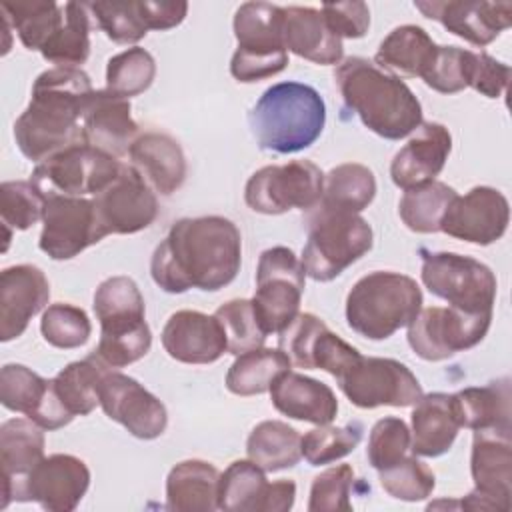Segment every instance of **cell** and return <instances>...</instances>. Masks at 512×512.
I'll return each instance as SVG.
<instances>
[{
	"label": "cell",
	"mask_w": 512,
	"mask_h": 512,
	"mask_svg": "<svg viewBox=\"0 0 512 512\" xmlns=\"http://www.w3.org/2000/svg\"><path fill=\"white\" fill-rule=\"evenodd\" d=\"M64 24L40 50L42 58L56 66L78 68L90 56V8L86 2L64 4Z\"/></svg>",
	"instance_id": "obj_41"
},
{
	"label": "cell",
	"mask_w": 512,
	"mask_h": 512,
	"mask_svg": "<svg viewBox=\"0 0 512 512\" xmlns=\"http://www.w3.org/2000/svg\"><path fill=\"white\" fill-rule=\"evenodd\" d=\"M284 48L314 64H340L342 40L328 28L320 10L310 6H282Z\"/></svg>",
	"instance_id": "obj_28"
},
{
	"label": "cell",
	"mask_w": 512,
	"mask_h": 512,
	"mask_svg": "<svg viewBox=\"0 0 512 512\" xmlns=\"http://www.w3.org/2000/svg\"><path fill=\"white\" fill-rule=\"evenodd\" d=\"M156 76V62L152 54L140 46H132L106 64V90L126 100L150 88Z\"/></svg>",
	"instance_id": "obj_43"
},
{
	"label": "cell",
	"mask_w": 512,
	"mask_h": 512,
	"mask_svg": "<svg viewBox=\"0 0 512 512\" xmlns=\"http://www.w3.org/2000/svg\"><path fill=\"white\" fill-rule=\"evenodd\" d=\"M322 192L324 172L310 160H292L256 170L244 186V200L250 210L276 216L292 208H316Z\"/></svg>",
	"instance_id": "obj_12"
},
{
	"label": "cell",
	"mask_w": 512,
	"mask_h": 512,
	"mask_svg": "<svg viewBox=\"0 0 512 512\" xmlns=\"http://www.w3.org/2000/svg\"><path fill=\"white\" fill-rule=\"evenodd\" d=\"M220 472L206 460H182L166 478V508L174 512L218 510Z\"/></svg>",
	"instance_id": "obj_33"
},
{
	"label": "cell",
	"mask_w": 512,
	"mask_h": 512,
	"mask_svg": "<svg viewBox=\"0 0 512 512\" xmlns=\"http://www.w3.org/2000/svg\"><path fill=\"white\" fill-rule=\"evenodd\" d=\"M470 472L474 490L460 502L464 510H510L512 430H474Z\"/></svg>",
	"instance_id": "obj_16"
},
{
	"label": "cell",
	"mask_w": 512,
	"mask_h": 512,
	"mask_svg": "<svg viewBox=\"0 0 512 512\" xmlns=\"http://www.w3.org/2000/svg\"><path fill=\"white\" fill-rule=\"evenodd\" d=\"M438 44L428 36L422 26L404 24L394 28L378 46L374 64L410 78H424L428 72Z\"/></svg>",
	"instance_id": "obj_35"
},
{
	"label": "cell",
	"mask_w": 512,
	"mask_h": 512,
	"mask_svg": "<svg viewBox=\"0 0 512 512\" xmlns=\"http://www.w3.org/2000/svg\"><path fill=\"white\" fill-rule=\"evenodd\" d=\"M40 332L50 346L60 350H72L88 342L92 334V324L88 314L80 306L56 302L42 312Z\"/></svg>",
	"instance_id": "obj_47"
},
{
	"label": "cell",
	"mask_w": 512,
	"mask_h": 512,
	"mask_svg": "<svg viewBox=\"0 0 512 512\" xmlns=\"http://www.w3.org/2000/svg\"><path fill=\"white\" fill-rule=\"evenodd\" d=\"M334 80L346 108L380 138L400 140L422 124V104L410 86L368 58L342 60Z\"/></svg>",
	"instance_id": "obj_3"
},
{
	"label": "cell",
	"mask_w": 512,
	"mask_h": 512,
	"mask_svg": "<svg viewBox=\"0 0 512 512\" xmlns=\"http://www.w3.org/2000/svg\"><path fill=\"white\" fill-rule=\"evenodd\" d=\"M44 428L30 418H10L0 426L2 464V508L12 502L14 492L30 470L44 458Z\"/></svg>",
	"instance_id": "obj_31"
},
{
	"label": "cell",
	"mask_w": 512,
	"mask_h": 512,
	"mask_svg": "<svg viewBox=\"0 0 512 512\" xmlns=\"http://www.w3.org/2000/svg\"><path fill=\"white\" fill-rule=\"evenodd\" d=\"M272 406L294 420L330 424L338 414V400L332 388L316 378L286 370L270 386Z\"/></svg>",
	"instance_id": "obj_30"
},
{
	"label": "cell",
	"mask_w": 512,
	"mask_h": 512,
	"mask_svg": "<svg viewBox=\"0 0 512 512\" xmlns=\"http://www.w3.org/2000/svg\"><path fill=\"white\" fill-rule=\"evenodd\" d=\"M328 28L342 38H362L370 28V10L364 2H334L320 8Z\"/></svg>",
	"instance_id": "obj_54"
},
{
	"label": "cell",
	"mask_w": 512,
	"mask_h": 512,
	"mask_svg": "<svg viewBox=\"0 0 512 512\" xmlns=\"http://www.w3.org/2000/svg\"><path fill=\"white\" fill-rule=\"evenodd\" d=\"M98 396L104 414L122 424L134 438L154 440L164 434L168 426L166 406L132 376L108 370Z\"/></svg>",
	"instance_id": "obj_19"
},
{
	"label": "cell",
	"mask_w": 512,
	"mask_h": 512,
	"mask_svg": "<svg viewBox=\"0 0 512 512\" xmlns=\"http://www.w3.org/2000/svg\"><path fill=\"white\" fill-rule=\"evenodd\" d=\"M160 340L166 354L184 364H212L228 352L218 318L198 310L174 312L166 320Z\"/></svg>",
	"instance_id": "obj_25"
},
{
	"label": "cell",
	"mask_w": 512,
	"mask_h": 512,
	"mask_svg": "<svg viewBox=\"0 0 512 512\" xmlns=\"http://www.w3.org/2000/svg\"><path fill=\"white\" fill-rule=\"evenodd\" d=\"M336 380L354 406L368 410L378 406H414L424 394L412 370L394 358L360 356Z\"/></svg>",
	"instance_id": "obj_14"
},
{
	"label": "cell",
	"mask_w": 512,
	"mask_h": 512,
	"mask_svg": "<svg viewBox=\"0 0 512 512\" xmlns=\"http://www.w3.org/2000/svg\"><path fill=\"white\" fill-rule=\"evenodd\" d=\"M474 54L476 52L458 46H438L436 56L422 78L424 84L440 94H456L468 88Z\"/></svg>",
	"instance_id": "obj_49"
},
{
	"label": "cell",
	"mask_w": 512,
	"mask_h": 512,
	"mask_svg": "<svg viewBox=\"0 0 512 512\" xmlns=\"http://www.w3.org/2000/svg\"><path fill=\"white\" fill-rule=\"evenodd\" d=\"M260 150L294 154L310 148L326 124V104L316 88L302 82H278L262 92L248 114Z\"/></svg>",
	"instance_id": "obj_4"
},
{
	"label": "cell",
	"mask_w": 512,
	"mask_h": 512,
	"mask_svg": "<svg viewBox=\"0 0 512 512\" xmlns=\"http://www.w3.org/2000/svg\"><path fill=\"white\" fill-rule=\"evenodd\" d=\"M376 196L374 172L358 162L334 166L324 174V192L320 206L360 214Z\"/></svg>",
	"instance_id": "obj_40"
},
{
	"label": "cell",
	"mask_w": 512,
	"mask_h": 512,
	"mask_svg": "<svg viewBox=\"0 0 512 512\" xmlns=\"http://www.w3.org/2000/svg\"><path fill=\"white\" fill-rule=\"evenodd\" d=\"M362 354L334 334L326 324L314 336L308 350V370H324L334 378L342 376Z\"/></svg>",
	"instance_id": "obj_53"
},
{
	"label": "cell",
	"mask_w": 512,
	"mask_h": 512,
	"mask_svg": "<svg viewBox=\"0 0 512 512\" xmlns=\"http://www.w3.org/2000/svg\"><path fill=\"white\" fill-rule=\"evenodd\" d=\"M142 12L148 24V30H170L186 18L188 4L182 0H176V2L142 0Z\"/></svg>",
	"instance_id": "obj_56"
},
{
	"label": "cell",
	"mask_w": 512,
	"mask_h": 512,
	"mask_svg": "<svg viewBox=\"0 0 512 512\" xmlns=\"http://www.w3.org/2000/svg\"><path fill=\"white\" fill-rule=\"evenodd\" d=\"M420 308L422 290L414 278L400 272L374 270L350 288L346 322L368 340H386L408 326Z\"/></svg>",
	"instance_id": "obj_6"
},
{
	"label": "cell",
	"mask_w": 512,
	"mask_h": 512,
	"mask_svg": "<svg viewBox=\"0 0 512 512\" xmlns=\"http://www.w3.org/2000/svg\"><path fill=\"white\" fill-rule=\"evenodd\" d=\"M302 436L282 420H264L256 424L246 440L248 460L264 472L292 468L302 458Z\"/></svg>",
	"instance_id": "obj_36"
},
{
	"label": "cell",
	"mask_w": 512,
	"mask_h": 512,
	"mask_svg": "<svg viewBox=\"0 0 512 512\" xmlns=\"http://www.w3.org/2000/svg\"><path fill=\"white\" fill-rule=\"evenodd\" d=\"M456 190L440 180L404 190L398 202V214L408 230L418 234L440 232V222L448 204L456 198Z\"/></svg>",
	"instance_id": "obj_42"
},
{
	"label": "cell",
	"mask_w": 512,
	"mask_h": 512,
	"mask_svg": "<svg viewBox=\"0 0 512 512\" xmlns=\"http://www.w3.org/2000/svg\"><path fill=\"white\" fill-rule=\"evenodd\" d=\"M2 224L10 230H28L44 212V194L30 180H8L0 186Z\"/></svg>",
	"instance_id": "obj_50"
},
{
	"label": "cell",
	"mask_w": 512,
	"mask_h": 512,
	"mask_svg": "<svg viewBox=\"0 0 512 512\" xmlns=\"http://www.w3.org/2000/svg\"><path fill=\"white\" fill-rule=\"evenodd\" d=\"M94 314L100 322L96 356L110 368H124L144 358L152 346L146 306L138 284L128 276H110L94 292Z\"/></svg>",
	"instance_id": "obj_5"
},
{
	"label": "cell",
	"mask_w": 512,
	"mask_h": 512,
	"mask_svg": "<svg viewBox=\"0 0 512 512\" xmlns=\"http://www.w3.org/2000/svg\"><path fill=\"white\" fill-rule=\"evenodd\" d=\"M138 134L130 114V100L104 90H94L82 116V140L116 158L124 156Z\"/></svg>",
	"instance_id": "obj_27"
},
{
	"label": "cell",
	"mask_w": 512,
	"mask_h": 512,
	"mask_svg": "<svg viewBox=\"0 0 512 512\" xmlns=\"http://www.w3.org/2000/svg\"><path fill=\"white\" fill-rule=\"evenodd\" d=\"M108 370L110 366L96 352H90L86 358L70 362L52 378L60 402L72 416H86L100 406V384Z\"/></svg>",
	"instance_id": "obj_37"
},
{
	"label": "cell",
	"mask_w": 512,
	"mask_h": 512,
	"mask_svg": "<svg viewBox=\"0 0 512 512\" xmlns=\"http://www.w3.org/2000/svg\"><path fill=\"white\" fill-rule=\"evenodd\" d=\"M422 284L436 298L468 314H492L498 282L480 260L456 252L420 250Z\"/></svg>",
	"instance_id": "obj_9"
},
{
	"label": "cell",
	"mask_w": 512,
	"mask_h": 512,
	"mask_svg": "<svg viewBox=\"0 0 512 512\" xmlns=\"http://www.w3.org/2000/svg\"><path fill=\"white\" fill-rule=\"evenodd\" d=\"M106 234L94 200L84 196L44 194L38 246L52 260H72Z\"/></svg>",
	"instance_id": "obj_15"
},
{
	"label": "cell",
	"mask_w": 512,
	"mask_h": 512,
	"mask_svg": "<svg viewBox=\"0 0 512 512\" xmlns=\"http://www.w3.org/2000/svg\"><path fill=\"white\" fill-rule=\"evenodd\" d=\"M354 486V470L340 464L320 472L310 486V512H352L350 492Z\"/></svg>",
	"instance_id": "obj_52"
},
{
	"label": "cell",
	"mask_w": 512,
	"mask_h": 512,
	"mask_svg": "<svg viewBox=\"0 0 512 512\" xmlns=\"http://www.w3.org/2000/svg\"><path fill=\"white\" fill-rule=\"evenodd\" d=\"M88 8L98 28L116 44H136L148 34L142 0L90 2Z\"/></svg>",
	"instance_id": "obj_44"
},
{
	"label": "cell",
	"mask_w": 512,
	"mask_h": 512,
	"mask_svg": "<svg viewBox=\"0 0 512 512\" xmlns=\"http://www.w3.org/2000/svg\"><path fill=\"white\" fill-rule=\"evenodd\" d=\"M510 80V66L492 58L488 52L480 50L474 54V66L470 76V86L486 98H500Z\"/></svg>",
	"instance_id": "obj_55"
},
{
	"label": "cell",
	"mask_w": 512,
	"mask_h": 512,
	"mask_svg": "<svg viewBox=\"0 0 512 512\" xmlns=\"http://www.w3.org/2000/svg\"><path fill=\"white\" fill-rule=\"evenodd\" d=\"M296 500L294 480L268 482L266 472L252 460H234L218 486V510L230 512H288Z\"/></svg>",
	"instance_id": "obj_21"
},
{
	"label": "cell",
	"mask_w": 512,
	"mask_h": 512,
	"mask_svg": "<svg viewBox=\"0 0 512 512\" xmlns=\"http://www.w3.org/2000/svg\"><path fill=\"white\" fill-rule=\"evenodd\" d=\"M94 88L82 68L54 66L32 84V98L14 122V140L20 152L32 160L44 158L82 140V116Z\"/></svg>",
	"instance_id": "obj_2"
},
{
	"label": "cell",
	"mask_w": 512,
	"mask_h": 512,
	"mask_svg": "<svg viewBox=\"0 0 512 512\" xmlns=\"http://www.w3.org/2000/svg\"><path fill=\"white\" fill-rule=\"evenodd\" d=\"M2 20L18 34L28 50H42L64 24V6L56 2H2Z\"/></svg>",
	"instance_id": "obj_39"
},
{
	"label": "cell",
	"mask_w": 512,
	"mask_h": 512,
	"mask_svg": "<svg viewBox=\"0 0 512 512\" xmlns=\"http://www.w3.org/2000/svg\"><path fill=\"white\" fill-rule=\"evenodd\" d=\"M0 402L12 412H22L44 430H58L74 420L60 402L54 382L24 364H4L0 370Z\"/></svg>",
	"instance_id": "obj_23"
},
{
	"label": "cell",
	"mask_w": 512,
	"mask_h": 512,
	"mask_svg": "<svg viewBox=\"0 0 512 512\" xmlns=\"http://www.w3.org/2000/svg\"><path fill=\"white\" fill-rule=\"evenodd\" d=\"M128 158L150 188L162 196L176 192L186 180V156L176 138L164 132H144L134 138Z\"/></svg>",
	"instance_id": "obj_29"
},
{
	"label": "cell",
	"mask_w": 512,
	"mask_h": 512,
	"mask_svg": "<svg viewBox=\"0 0 512 512\" xmlns=\"http://www.w3.org/2000/svg\"><path fill=\"white\" fill-rule=\"evenodd\" d=\"M50 284L34 264H14L0 274V340L24 334L30 320L48 304Z\"/></svg>",
	"instance_id": "obj_24"
},
{
	"label": "cell",
	"mask_w": 512,
	"mask_h": 512,
	"mask_svg": "<svg viewBox=\"0 0 512 512\" xmlns=\"http://www.w3.org/2000/svg\"><path fill=\"white\" fill-rule=\"evenodd\" d=\"M122 162L86 142L72 144L36 164L30 182L42 194L96 196L120 172Z\"/></svg>",
	"instance_id": "obj_11"
},
{
	"label": "cell",
	"mask_w": 512,
	"mask_h": 512,
	"mask_svg": "<svg viewBox=\"0 0 512 512\" xmlns=\"http://www.w3.org/2000/svg\"><path fill=\"white\" fill-rule=\"evenodd\" d=\"M460 428L512 430L510 380L500 378L486 386H470L452 394Z\"/></svg>",
	"instance_id": "obj_34"
},
{
	"label": "cell",
	"mask_w": 512,
	"mask_h": 512,
	"mask_svg": "<svg viewBox=\"0 0 512 512\" xmlns=\"http://www.w3.org/2000/svg\"><path fill=\"white\" fill-rule=\"evenodd\" d=\"M282 6L268 2H244L234 14L236 50L230 74L244 84L266 80L288 66V50L282 40Z\"/></svg>",
	"instance_id": "obj_8"
},
{
	"label": "cell",
	"mask_w": 512,
	"mask_h": 512,
	"mask_svg": "<svg viewBox=\"0 0 512 512\" xmlns=\"http://www.w3.org/2000/svg\"><path fill=\"white\" fill-rule=\"evenodd\" d=\"M378 480L384 492L404 502L426 500L436 486L434 472L416 456H408V454L396 464L384 470H378Z\"/></svg>",
	"instance_id": "obj_48"
},
{
	"label": "cell",
	"mask_w": 512,
	"mask_h": 512,
	"mask_svg": "<svg viewBox=\"0 0 512 512\" xmlns=\"http://www.w3.org/2000/svg\"><path fill=\"white\" fill-rule=\"evenodd\" d=\"M92 200L106 234H136L158 216L156 192L132 164L124 162L118 176Z\"/></svg>",
	"instance_id": "obj_18"
},
{
	"label": "cell",
	"mask_w": 512,
	"mask_h": 512,
	"mask_svg": "<svg viewBox=\"0 0 512 512\" xmlns=\"http://www.w3.org/2000/svg\"><path fill=\"white\" fill-rule=\"evenodd\" d=\"M90 486L86 462L72 454L44 456L22 480L12 500L38 502L48 512H72Z\"/></svg>",
	"instance_id": "obj_17"
},
{
	"label": "cell",
	"mask_w": 512,
	"mask_h": 512,
	"mask_svg": "<svg viewBox=\"0 0 512 512\" xmlns=\"http://www.w3.org/2000/svg\"><path fill=\"white\" fill-rule=\"evenodd\" d=\"M214 316L218 318L226 334V344L230 354L240 356L248 350L264 346V340L268 334L262 330L256 318L252 300H246V298L228 300L216 308Z\"/></svg>",
	"instance_id": "obj_46"
},
{
	"label": "cell",
	"mask_w": 512,
	"mask_h": 512,
	"mask_svg": "<svg viewBox=\"0 0 512 512\" xmlns=\"http://www.w3.org/2000/svg\"><path fill=\"white\" fill-rule=\"evenodd\" d=\"M414 8L440 22L454 36L482 48L494 42L512 24L510 2L472 0H418Z\"/></svg>",
	"instance_id": "obj_22"
},
{
	"label": "cell",
	"mask_w": 512,
	"mask_h": 512,
	"mask_svg": "<svg viewBox=\"0 0 512 512\" xmlns=\"http://www.w3.org/2000/svg\"><path fill=\"white\" fill-rule=\"evenodd\" d=\"M408 452H410V428L402 418L386 416L372 426L368 436L366 458L376 472L396 464Z\"/></svg>",
	"instance_id": "obj_51"
},
{
	"label": "cell",
	"mask_w": 512,
	"mask_h": 512,
	"mask_svg": "<svg viewBox=\"0 0 512 512\" xmlns=\"http://www.w3.org/2000/svg\"><path fill=\"white\" fill-rule=\"evenodd\" d=\"M242 264V236L224 216L176 220L154 248L150 274L168 294L190 288L216 292L228 286Z\"/></svg>",
	"instance_id": "obj_1"
},
{
	"label": "cell",
	"mask_w": 512,
	"mask_h": 512,
	"mask_svg": "<svg viewBox=\"0 0 512 512\" xmlns=\"http://www.w3.org/2000/svg\"><path fill=\"white\" fill-rule=\"evenodd\" d=\"M460 430L452 394L430 392L414 404L410 452L414 456L438 458L446 454Z\"/></svg>",
	"instance_id": "obj_32"
},
{
	"label": "cell",
	"mask_w": 512,
	"mask_h": 512,
	"mask_svg": "<svg viewBox=\"0 0 512 512\" xmlns=\"http://www.w3.org/2000/svg\"><path fill=\"white\" fill-rule=\"evenodd\" d=\"M510 222L506 196L492 186H474L448 204L440 232L476 246L498 242Z\"/></svg>",
	"instance_id": "obj_20"
},
{
	"label": "cell",
	"mask_w": 512,
	"mask_h": 512,
	"mask_svg": "<svg viewBox=\"0 0 512 512\" xmlns=\"http://www.w3.org/2000/svg\"><path fill=\"white\" fill-rule=\"evenodd\" d=\"M362 424L348 422L346 426L320 424L302 436V456L310 466H322L348 456L362 440Z\"/></svg>",
	"instance_id": "obj_45"
},
{
	"label": "cell",
	"mask_w": 512,
	"mask_h": 512,
	"mask_svg": "<svg viewBox=\"0 0 512 512\" xmlns=\"http://www.w3.org/2000/svg\"><path fill=\"white\" fill-rule=\"evenodd\" d=\"M490 324L492 314H468L452 306H430L420 308L408 324L406 338L416 356L428 362H440L480 344Z\"/></svg>",
	"instance_id": "obj_13"
},
{
	"label": "cell",
	"mask_w": 512,
	"mask_h": 512,
	"mask_svg": "<svg viewBox=\"0 0 512 512\" xmlns=\"http://www.w3.org/2000/svg\"><path fill=\"white\" fill-rule=\"evenodd\" d=\"M292 362L280 348H254L248 350L232 362L226 372V388L236 396H256L268 392L272 382L286 370Z\"/></svg>",
	"instance_id": "obj_38"
},
{
	"label": "cell",
	"mask_w": 512,
	"mask_h": 512,
	"mask_svg": "<svg viewBox=\"0 0 512 512\" xmlns=\"http://www.w3.org/2000/svg\"><path fill=\"white\" fill-rule=\"evenodd\" d=\"M372 244V226L360 214L318 204L308 218V240L300 262L306 276L330 282L370 252Z\"/></svg>",
	"instance_id": "obj_7"
},
{
	"label": "cell",
	"mask_w": 512,
	"mask_h": 512,
	"mask_svg": "<svg viewBox=\"0 0 512 512\" xmlns=\"http://www.w3.org/2000/svg\"><path fill=\"white\" fill-rule=\"evenodd\" d=\"M304 288V266L290 248L272 246L260 254L252 306L266 334H280L296 318Z\"/></svg>",
	"instance_id": "obj_10"
},
{
	"label": "cell",
	"mask_w": 512,
	"mask_h": 512,
	"mask_svg": "<svg viewBox=\"0 0 512 512\" xmlns=\"http://www.w3.org/2000/svg\"><path fill=\"white\" fill-rule=\"evenodd\" d=\"M414 132L390 164L392 182L402 190L436 180L452 150V136L440 122H422Z\"/></svg>",
	"instance_id": "obj_26"
}]
</instances>
